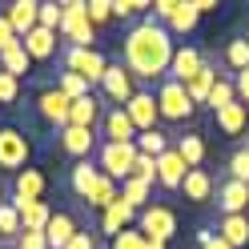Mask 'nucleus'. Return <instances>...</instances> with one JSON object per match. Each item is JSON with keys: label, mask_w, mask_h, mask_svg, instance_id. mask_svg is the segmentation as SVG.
I'll use <instances>...</instances> for the list:
<instances>
[{"label": "nucleus", "mask_w": 249, "mask_h": 249, "mask_svg": "<svg viewBox=\"0 0 249 249\" xmlns=\"http://www.w3.org/2000/svg\"><path fill=\"white\" fill-rule=\"evenodd\" d=\"M177 44L169 36V28L157 24L153 17L137 20L121 40V56H124V69L133 72V81H165L169 76V60H173Z\"/></svg>", "instance_id": "obj_1"}, {"label": "nucleus", "mask_w": 249, "mask_h": 249, "mask_svg": "<svg viewBox=\"0 0 249 249\" xmlns=\"http://www.w3.org/2000/svg\"><path fill=\"white\" fill-rule=\"evenodd\" d=\"M56 36H65V49H92L97 28L89 24V4L85 0H65L60 4V33Z\"/></svg>", "instance_id": "obj_2"}, {"label": "nucleus", "mask_w": 249, "mask_h": 249, "mask_svg": "<svg viewBox=\"0 0 249 249\" xmlns=\"http://www.w3.org/2000/svg\"><path fill=\"white\" fill-rule=\"evenodd\" d=\"M153 97H157V108H161V121H173V124H181V121H189L193 117V101H189V92H185V85H177V81H165L157 85V92H153Z\"/></svg>", "instance_id": "obj_3"}, {"label": "nucleus", "mask_w": 249, "mask_h": 249, "mask_svg": "<svg viewBox=\"0 0 249 249\" xmlns=\"http://www.w3.org/2000/svg\"><path fill=\"white\" fill-rule=\"evenodd\" d=\"M133 165H137V145H105V141L97 145V169L117 185L133 177Z\"/></svg>", "instance_id": "obj_4"}, {"label": "nucleus", "mask_w": 249, "mask_h": 249, "mask_svg": "<svg viewBox=\"0 0 249 249\" xmlns=\"http://www.w3.org/2000/svg\"><path fill=\"white\" fill-rule=\"evenodd\" d=\"M137 229L145 233V237H157V241H169L177 233V213L169 205H157V201H149V205L137 213Z\"/></svg>", "instance_id": "obj_5"}, {"label": "nucleus", "mask_w": 249, "mask_h": 249, "mask_svg": "<svg viewBox=\"0 0 249 249\" xmlns=\"http://www.w3.org/2000/svg\"><path fill=\"white\" fill-rule=\"evenodd\" d=\"M28 157H33V145H28V137L20 129H0V169H8V173H20L28 169Z\"/></svg>", "instance_id": "obj_6"}, {"label": "nucleus", "mask_w": 249, "mask_h": 249, "mask_svg": "<svg viewBox=\"0 0 249 249\" xmlns=\"http://www.w3.org/2000/svg\"><path fill=\"white\" fill-rule=\"evenodd\" d=\"M101 141L105 145H137V124L129 121V113L124 108H113L108 105L105 113H101Z\"/></svg>", "instance_id": "obj_7"}, {"label": "nucleus", "mask_w": 249, "mask_h": 249, "mask_svg": "<svg viewBox=\"0 0 249 249\" xmlns=\"http://www.w3.org/2000/svg\"><path fill=\"white\" fill-rule=\"evenodd\" d=\"M105 69H108V60L101 56V49H65V72L85 76L89 85H101Z\"/></svg>", "instance_id": "obj_8"}, {"label": "nucleus", "mask_w": 249, "mask_h": 249, "mask_svg": "<svg viewBox=\"0 0 249 249\" xmlns=\"http://www.w3.org/2000/svg\"><path fill=\"white\" fill-rule=\"evenodd\" d=\"M101 92L108 101H113V108H124L133 101V92H137V85H133V72L124 69V65H108L105 69V76H101Z\"/></svg>", "instance_id": "obj_9"}, {"label": "nucleus", "mask_w": 249, "mask_h": 249, "mask_svg": "<svg viewBox=\"0 0 249 249\" xmlns=\"http://www.w3.org/2000/svg\"><path fill=\"white\" fill-rule=\"evenodd\" d=\"M69 108H72V101L56 85H49V89L36 92V113L49 121V124H56V129H65V124H69Z\"/></svg>", "instance_id": "obj_10"}, {"label": "nucleus", "mask_w": 249, "mask_h": 249, "mask_svg": "<svg viewBox=\"0 0 249 249\" xmlns=\"http://www.w3.org/2000/svg\"><path fill=\"white\" fill-rule=\"evenodd\" d=\"M124 113H129V121L137 124V133H149V129H157V121H161V108H157V97L145 89H137L133 92V101L124 105Z\"/></svg>", "instance_id": "obj_11"}, {"label": "nucleus", "mask_w": 249, "mask_h": 249, "mask_svg": "<svg viewBox=\"0 0 249 249\" xmlns=\"http://www.w3.org/2000/svg\"><path fill=\"white\" fill-rule=\"evenodd\" d=\"M201 65H205L201 49H193V44H177L173 60H169V81H177V85H189L193 76L201 72Z\"/></svg>", "instance_id": "obj_12"}, {"label": "nucleus", "mask_w": 249, "mask_h": 249, "mask_svg": "<svg viewBox=\"0 0 249 249\" xmlns=\"http://www.w3.org/2000/svg\"><path fill=\"white\" fill-rule=\"evenodd\" d=\"M217 209H221V217H233V213H249V185L225 177L221 185H217Z\"/></svg>", "instance_id": "obj_13"}, {"label": "nucleus", "mask_w": 249, "mask_h": 249, "mask_svg": "<svg viewBox=\"0 0 249 249\" xmlns=\"http://www.w3.org/2000/svg\"><path fill=\"white\" fill-rule=\"evenodd\" d=\"M12 201V209L20 213V229L24 233H44L53 221V209L44 205V201H20V197H8Z\"/></svg>", "instance_id": "obj_14"}, {"label": "nucleus", "mask_w": 249, "mask_h": 249, "mask_svg": "<svg viewBox=\"0 0 249 249\" xmlns=\"http://www.w3.org/2000/svg\"><path fill=\"white\" fill-rule=\"evenodd\" d=\"M137 225V209L129 205V201H113V205H108L105 213H101V233H105V237L108 241H113L117 237V233H124V229H133Z\"/></svg>", "instance_id": "obj_15"}, {"label": "nucleus", "mask_w": 249, "mask_h": 249, "mask_svg": "<svg viewBox=\"0 0 249 249\" xmlns=\"http://www.w3.org/2000/svg\"><path fill=\"white\" fill-rule=\"evenodd\" d=\"M97 145H101V137L92 129H76V124H65V129H60V149H65L69 157H76V161H85Z\"/></svg>", "instance_id": "obj_16"}, {"label": "nucleus", "mask_w": 249, "mask_h": 249, "mask_svg": "<svg viewBox=\"0 0 249 249\" xmlns=\"http://www.w3.org/2000/svg\"><path fill=\"white\" fill-rule=\"evenodd\" d=\"M8 24H12V33L17 36H28L36 28V17H40V0H12L8 4Z\"/></svg>", "instance_id": "obj_17"}, {"label": "nucleus", "mask_w": 249, "mask_h": 249, "mask_svg": "<svg viewBox=\"0 0 249 249\" xmlns=\"http://www.w3.org/2000/svg\"><path fill=\"white\" fill-rule=\"evenodd\" d=\"M185 173H189V165L181 161L177 149H169V153H161V157H157V185H165V189H181Z\"/></svg>", "instance_id": "obj_18"}, {"label": "nucleus", "mask_w": 249, "mask_h": 249, "mask_svg": "<svg viewBox=\"0 0 249 249\" xmlns=\"http://www.w3.org/2000/svg\"><path fill=\"white\" fill-rule=\"evenodd\" d=\"M181 193H185V201L205 205V201L217 193V181L205 173V169H189V173H185V181H181Z\"/></svg>", "instance_id": "obj_19"}, {"label": "nucleus", "mask_w": 249, "mask_h": 249, "mask_svg": "<svg viewBox=\"0 0 249 249\" xmlns=\"http://www.w3.org/2000/svg\"><path fill=\"white\" fill-rule=\"evenodd\" d=\"M217 237L233 249H245L249 245V213H233V217H221L217 221Z\"/></svg>", "instance_id": "obj_20"}, {"label": "nucleus", "mask_w": 249, "mask_h": 249, "mask_svg": "<svg viewBox=\"0 0 249 249\" xmlns=\"http://www.w3.org/2000/svg\"><path fill=\"white\" fill-rule=\"evenodd\" d=\"M101 113H105V108H101V101L89 92V97L72 101V108H69V124H76V129H92V133H97V124H101Z\"/></svg>", "instance_id": "obj_21"}, {"label": "nucleus", "mask_w": 249, "mask_h": 249, "mask_svg": "<svg viewBox=\"0 0 249 249\" xmlns=\"http://www.w3.org/2000/svg\"><path fill=\"white\" fill-rule=\"evenodd\" d=\"M213 121H217V129H221L225 137H241V133L249 129V108H245L241 101H233L229 108H221V113H213Z\"/></svg>", "instance_id": "obj_22"}, {"label": "nucleus", "mask_w": 249, "mask_h": 249, "mask_svg": "<svg viewBox=\"0 0 249 249\" xmlns=\"http://www.w3.org/2000/svg\"><path fill=\"white\" fill-rule=\"evenodd\" d=\"M20 44H24V53H28V60H49L53 53H56V33H49V28H33L28 36H20Z\"/></svg>", "instance_id": "obj_23"}, {"label": "nucleus", "mask_w": 249, "mask_h": 249, "mask_svg": "<svg viewBox=\"0 0 249 249\" xmlns=\"http://www.w3.org/2000/svg\"><path fill=\"white\" fill-rule=\"evenodd\" d=\"M44 173L40 169H20L17 181H12V197H20V201H40L44 197Z\"/></svg>", "instance_id": "obj_24"}, {"label": "nucleus", "mask_w": 249, "mask_h": 249, "mask_svg": "<svg viewBox=\"0 0 249 249\" xmlns=\"http://www.w3.org/2000/svg\"><path fill=\"white\" fill-rule=\"evenodd\" d=\"M76 221L69 213H53V221H49V229H44V241H49V249H69V241L76 237Z\"/></svg>", "instance_id": "obj_25"}, {"label": "nucleus", "mask_w": 249, "mask_h": 249, "mask_svg": "<svg viewBox=\"0 0 249 249\" xmlns=\"http://www.w3.org/2000/svg\"><path fill=\"white\" fill-rule=\"evenodd\" d=\"M117 197H121V185H117L113 177H105V173H101L97 181H92V189H89V197H85V205H92V209H101V213H105Z\"/></svg>", "instance_id": "obj_26"}, {"label": "nucleus", "mask_w": 249, "mask_h": 249, "mask_svg": "<svg viewBox=\"0 0 249 249\" xmlns=\"http://www.w3.org/2000/svg\"><path fill=\"white\" fill-rule=\"evenodd\" d=\"M101 177V169H97V161H72V169H69V185H72V193L76 197H89V189H92V181Z\"/></svg>", "instance_id": "obj_27"}, {"label": "nucleus", "mask_w": 249, "mask_h": 249, "mask_svg": "<svg viewBox=\"0 0 249 249\" xmlns=\"http://www.w3.org/2000/svg\"><path fill=\"white\" fill-rule=\"evenodd\" d=\"M217 81H221V76H217V69H213V65H209V60H205V65H201V72L193 76V81H189V85H185V92H189V101H193V105H205V101H209V92H213V85H217Z\"/></svg>", "instance_id": "obj_28"}, {"label": "nucleus", "mask_w": 249, "mask_h": 249, "mask_svg": "<svg viewBox=\"0 0 249 249\" xmlns=\"http://www.w3.org/2000/svg\"><path fill=\"white\" fill-rule=\"evenodd\" d=\"M173 149L181 153V161L189 165V169H201V165H205V141H201L197 133H185V137H177V141H173Z\"/></svg>", "instance_id": "obj_29"}, {"label": "nucleus", "mask_w": 249, "mask_h": 249, "mask_svg": "<svg viewBox=\"0 0 249 249\" xmlns=\"http://www.w3.org/2000/svg\"><path fill=\"white\" fill-rule=\"evenodd\" d=\"M197 8H193V0H177V8H173V17L165 20V28H169V36L173 33H193L197 28Z\"/></svg>", "instance_id": "obj_30"}, {"label": "nucleus", "mask_w": 249, "mask_h": 249, "mask_svg": "<svg viewBox=\"0 0 249 249\" xmlns=\"http://www.w3.org/2000/svg\"><path fill=\"white\" fill-rule=\"evenodd\" d=\"M28 69H33V60H28V53H24V44H20V40L12 44V49L0 53V72H8V76H17V81H20Z\"/></svg>", "instance_id": "obj_31"}, {"label": "nucleus", "mask_w": 249, "mask_h": 249, "mask_svg": "<svg viewBox=\"0 0 249 249\" xmlns=\"http://www.w3.org/2000/svg\"><path fill=\"white\" fill-rule=\"evenodd\" d=\"M149 197H153V185H145L141 177H129V181H121V201H129V205L141 213L149 205Z\"/></svg>", "instance_id": "obj_32"}, {"label": "nucleus", "mask_w": 249, "mask_h": 249, "mask_svg": "<svg viewBox=\"0 0 249 249\" xmlns=\"http://www.w3.org/2000/svg\"><path fill=\"white\" fill-rule=\"evenodd\" d=\"M173 149V141H169V133L161 129H149V133H137V153H145V157H161V153Z\"/></svg>", "instance_id": "obj_33"}, {"label": "nucleus", "mask_w": 249, "mask_h": 249, "mask_svg": "<svg viewBox=\"0 0 249 249\" xmlns=\"http://www.w3.org/2000/svg\"><path fill=\"white\" fill-rule=\"evenodd\" d=\"M56 89L65 92L69 101H81V97H89V92H92V85L85 81V76H76V72H60V76H56Z\"/></svg>", "instance_id": "obj_34"}, {"label": "nucleus", "mask_w": 249, "mask_h": 249, "mask_svg": "<svg viewBox=\"0 0 249 249\" xmlns=\"http://www.w3.org/2000/svg\"><path fill=\"white\" fill-rule=\"evenodd\" d=\"M233 101H237V89H233V81H229V76H221V81H217L213 85V92H209V108H213V113H221V108H229Z\"/></svg>", "instance_id": "obj_35"}, {"label": "nucleus", "mask_w": 249, "mask_h": 249, "mask_svg": "<svg viewBox=\"0 0 249 249\" xmlns=\"http://www.w3.org/2000/svg\"><path fill=\"white\" fill-rule=\"evenodd\" d=\"M20 213L12 209V201H4L0 205V241H12V237H20Z\"/></svg>", "instance_id": "obj_36"}, {"label": "nucleus", "mask_w": 249, "mask_h": 249, "mask_svg": "<svg viewBox=\"0 0 249 249\" xmlns=\"http://www.w3.org/2000/svg\"><path fill=\"white\" fill-rule=\"evenodd\" d=\"M225 169H229V177H233V181H241V185H249V145H241V149H233V157L225 161Z\"/></svg>", "instance_id": "obj_37"}, {"label": "nucleus", "mask_w": 249, "mask_h": 249, "mask_svg": "<svg viewBox=\"0 0 249 249\" xmlns=\"http://www.w3.org/2000/svg\"><path fill=\"white\" fill-rule=\"evenodd\" d=\"M225 60H229V69L233 72H245L249 69V40H229V49H225Z\"/></svg>", "instance_id": "obj_38"}, {"label": "nucleus", "mask_w": 249, "mask_h": 249, "mask_svg": "<svg viewBox=\"0 0 249 249\" xmlns=\"http://www.w3.org/2000/svg\"><path fill=\"white\" fill-rule=\"evenodd\" d=\"M108 20H113V0H89V24L101 28Z\"/></svg>", "instance_id": "obj_39"}, {"label": "nucleus", "mask_w": 249, "mask_h": 249, "mask_svg": "<svg viewBox=\"0 0 249 249\" xmlns=\"http://www.w3.org/2000/svg\"><path fill=\"white\" fill-rule=\"evenodd\" d=\"M149 4L145 0H113V17L117 20H133V17H141Z\"/></svg>", "instance_id": "obj_40"}, {"label": "nucleus", "mask_w": 249, "mask_h": 249, "mask_svg": "<svg viewBox=\"0 0 249 249\" xmlns=\"http://www.w3.org/2000/svg\"><path fill=\"white\" fill-rule=\"evenodd\" d=\"M40 28H49V33H60V4L49 0V4H40V17H36Z\"/></svg>", "instance_id": "obj_41"}, {"label": "nucleus", "mask_w": 249, "mask_h": 249, "mask_svg": "<svg viewBox=\"0 0 249 249\" xmlns=\"http://www.w3.org/2000/svg\"><path fill=\"white\" fill-rule=\"evenodd\" d=\"M133 177H141L145 185L157 181V157H145V153H137V165H133Z\"/></svg>", "instance_id": "obj_42"}, {"label": "nucleus", "mask_w": 249, "mask_h": 249, "mask_svg": "<svg viewBox=\"0 0 249 249\" xmlns=\"http://www.w3.org/2000/svg\"><path fill=\"white\" fill-rule=\"evenodd\" d=\"M108 249H145V233H141V229H124V233L113 237Z\"/></svg>", "instance_id": "obj_43"}, {"label": "nucleus", "mask_w": 249, "mask_h": 249, "mask_svg": "<svg viewBox=\"0 0 249 249\" xmlns=\"http://www.w3.org/2000/svg\"><path fill=\"white\" fill-rule=\"evenodd\" d=\"M17 92H20V81H17V76H8V72H0V105H12V101H17Z\"/></svg>", "instance_id": "obj_44"}, {"label": "nucleus", "mask_w": 249, "mask_h": 249, "mask_svg": "<svg viewBox=\"0 0 249 249\" xmlns=\"http://www.w3.org/2000/svg\"><path fill=\"white\" fill-rule=\"evenodd\" d=\"M197 249H233V245H225L221 237H217V229H197Z\"/></svg>", "instance_id": "obj_45"}, {"label": "nucleus", "mask_w": 249, "mask_h": 249, "mask_svg": "<svg viewBox=\"0 0 249 249\" xmlns=\"http://www.w3.org/2000/svg\"><path fill=\"white\" fill-rule=\"evenodd\" d=\"M17 249H49V241H44V233H20Z\"/></svg>", "instance_id": "obj_46"}, {"label": "nucleus", "mask_w": 249, "mask_h": 249, "mask_svg": "<svg viewBox=\"0 0 249 249\" xmlns=\"http://www.w3.org/2000/svg\"><path fill=\"white\" fill-rule=\"evenodd\" d=\"M20 36L17 33H12V24H8V17H0V53H4V49H12V44H17Z\"/></svg>", "instance_id": "obj_47"}, {"label": "nucleus", "mask_w": 249, "mask_h": 249, "mask_svg": "<svg viewBox=\"0 0 249 249\" xmlns=\"http://www.w3.org/2000/svg\"><path fill=\"white\" fill-rule=\"evenodd\" d=\"M233 89H237V101H241V105L249 108V69L233 76Z\"/></svg>", "instance_id": "obj_48"}, {"label": "nucleus", "mask_w": 249, "mask_h": 249, "mask_svg": "<svg viewBox=\"0 0 249 249\" xmlns=\"http://www.w3.org/2000/svg\"><path fill=\"white\" fill-rule=\"evenodd\" d=\"M69 249H97V237H92V233H76L69 241Z\"/></svg>", "instance_id": "obj_49"}, {"label": "nucleus", "mask_w": 249, "mask_h": 249, "mask_svg": "<svg viewBox=\"0 0 249 249\" xmlns=\"http://www.w3.org/2000/svg\"><path fill=\"white\" fill-rule=\"evenodd\" d=\"M193 8H197V17H205V12L217 8V0H193Z\"/></svg>", "instance_id": "obj_50"}, {"label": "nucleus", "mask_w": 249, "mask_h": 249, "mask_svg": "<svg viewBox=\"0 0 249 249\" xmlns=\"http://www.w3.org/2000/svg\"><path fill=\"white\" fill-rule=\"evenodd\" d=\"M169 241H157V237H145V249H165Z\"/></svg>", "instance_id": "obj_51"}, {"label": "nucleus", "mask_w": 249, "mask_h": 249, "mask_svg": "<svg viewBox=\"0 0 249 249\" xmlns=\"http://www.w3.org/2000/svg\"><path fill=\"white\" fill-rule=\"evenodd\" d=\"M0 205H4V189H0Z\"/></svg>", "instance_id": "obj_52"}, {"label": "nucleus", "mask_w": 249, "mask_h": 249, "mask_svg": "<svg viewBox=\"0 0 249 249\" xmlns=\"http://www.w3.org/2000/svg\"><path fill=\"white\" fill-rule=\"evenodd\" d=\"M245 40H249V33H245Z\"/></svg>", "instance_id": "obj_53"}, {"label": "nucleus", "mask_w": 249, "mask_h": 249, "mask_svg": "<svg viewBox=\"0 0 249 249\" xmlns=\"http://www.w3.org/2000/svg\"><path fill=\"white\" fill-rule=\"evenodd\" d=\"M4 249H8V245H4Z\"/></svg>", "instance_id": "obj_54"}]
</instances>
